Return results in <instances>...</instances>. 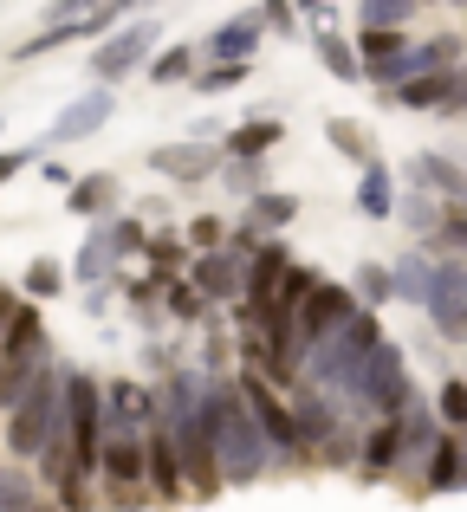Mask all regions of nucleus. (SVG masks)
Wrapping results in <instances>:
<instances>
[{
	"label": "nucleus",
	"mask_w": 467,
	"mask_h": 512,
	"mask_svg": "<svg viewBox=\"0 0 467 512\" xmlns=\"http://www.w3.org/2000/svg\"><path fill=\"white\" fill-rule=\"evenodd\" d=\"M351 312H357V292H351V286H338V279H318L312 299L299 305V350L325 344V338H331V331H338Z\"/></svg>",
	"instance_id": "nucleus-10"
},
{
	"label": "nucleus",
	"mask_w": 467,
	"mask_h": 512,
	"mask_svg": "<svg viewBox=\"0 0 467 512\" xmlns=\"http://www.w3.org/2000/svg\"><path fill=\"white\" fill-rule=\"evenodd\" d=\"M312 52H318V65H325L331 78H338V85H357V78H364V59H357V46H351V33H338V26H318L312 33Z\"/></svg>",
	"instance_id": "nucleus-20"
},
{
	"label": "nucleus",
	"mask_w": 467,
	"mask_h": 512,
	"mask_svg": "<svg viewBox=\"0 0 467 512\" xmlns=\"http://www.w3.org/2000/svg\"><path fill=\"white\" fill-rule=\"evenodd\" d=\"M461 487H467V441L455 435V428H442V441H435V454H429V467H422V487L416 493L442 500V493H461Z\"/></svg>",
	"instance_id": "nucleus-18"
},
{
	"label": "nucleus",
	"mask_w": 467,
	"mask_h": 512,
	"mask_svg": "<svg viewBox=\"0 0 467 512\" xmlns=\"http://www.w3.org/2000/svg\"><path fill=\"white\" fill-rule=\"evenodd\" d=\"M325 137H331V150H338V156H351L357 169H364V163H377V150H370L364 124H351V117H331V124H325Z\"/></svg>",
	"instance_id": "nucleus-36"
},
{
	"label": "nucleus",
	"mask_w": 467,
	"mask_h": 512,
	"mask_svg": "<svg viewBox=\"0 0 467 512\" xmlns=\"http://www.w3.org/2000/svg\"><path fill=\"white\" fill-rule=\"evenodd\" d=\"M435 422L455 428V435L467 428V376H448V383L435 389Z\"/></svg>",
	"instance_id": "nucleus-39"
},
{
	"label": "nucleus",
	"mask_w": 467,
	"mask_h": 512,
	"mask_svg": "<svg viewBox=\"0 0 467 512\" xmlns=\"http://www.w3.org/2000/svg\"><path fill=\"white\" fill-rule=\"evenodd\" d=\"M292 13H312V20L325 26V0H292Z\"/></svg>",
	"instance_id": "nucleus-50"
},
{
	"label": "nucleus",
	"mask_w": 467,
	"mask_h": 512,
	"mask_svg": "<svg viewBox=\"0 0 467 512\" xmlns=\"http://www.w3.org/2000/svg\"><path fill=\"white\" fill-rule=\"evenodd\" d=\"M260 39H266V26H260V13H234V20H221L215 33L202 39V65H253V52H260Z\"/></svg>",
	"instance_id": "nucleus-13"
},
{
	"label": "nucleus",
	"mask_w": 467,
	"mask_h": 512,
	"mask_svg": "<svg viewBox=\"0 0 467 512\" xmlns=\"http://www.w3.org/2000/svg\"><path fill=\"white\" fill-rule=\"evenodd\" d=\"M416 396H422V389H416V376H409L403 344H396V338H383V344L364 357V370L351 376V389L338 396V409L351 415L357 428H370V422H396V415H403Z\"/></svg>",
	"instance_id": "nucleus-2"
},
{
	"label": "nucleus",
	"mask_w": 467,
	"mask_h": 512,
	"mask_svg": "<svg viewBox=\"0 0 467 512\" xmlns=\"http://www.w3.org/2000/svg\"><path fill=\"white\" fill-rule=\"evenodd\" d=\"M111 111H117V98H111V85H91V91H78L72 104H65L59 117H52V130H46V143H85V137H98L104 124H111Z\"/></svg>",
	"instance_id": "nucleus-12"
},
{
	"label": "nucleus",
	"mask_w": 467,
	"mask_h": 512,
	"mask_svg": "<svg viewBox=\"0 0 467 512\" xmlns=\"http://www.w3.org/2000/svg\"><path fill=\"white\" fill-rule=\"evenodd\" d=\"M442 214H448V208H442L435 195H422V188H403V195H396V221H403L409 234L422 240V247H429V240L442 234Z\"/></svg>",
	"instance_id": "nucleus-29"
},
{
	"label": "nucleus",
	"mask_w": 467,
	"mask_h": 512,
	"mask_svg": "<svg viewBox=\"0 0 467 512\" xmlns=\"http://www.w3.org/2000/svg\"><path fill=\"white\" fill-rule=\"evenodd\" d=\"M52 338H46V318H39V305H20L7 325V338H0V357H46Z\"/></svg>",
	"instance_id": "nucleus-28"
},
{
	"label": "nucleus",
	"mask_w": 467,
	"mask_h": 512,
	"mask_svg": "<svg viewBox=\"0 0 467 512\" xmlns=\"http://www.w3.org/2000/svg\"><path fill=\"white\" fill-rule=\"evenodd\" d=\"M461 441H467V428H461Z\"/></svg>",
	"instance_id": "nucleus-53"
},
{
	"label": "nucleus",
	"mask_w": 467,
	"mask_h": 512,
	"mask_svg": "<svg viewBox=\"0 0 467 512\" xmlns=\"http://www.w3.org/2000/svg\"><path fill=\"white\" fill-rule=\"evenodd\" d=\"M182 240H189V253H215V247H228V221H215V214H195Z\"/></svg>",
	"instance_id": "nucleus-42"
},
{
	"label": "nucleus",
	"mask_w": 467,
	"mask_h": 512,
	"mask_svg": "<svg viewBox=\"0 0 467 512\" xmlns=\"http://www.w3.org/2000/svg\"><path fill=\"white\" fill-rule=\"evenodd\" d=\"M143 474H150V500H163V506L189 500V480H182L176 441H169V428H163V422H156L150 435H143Z\"/></svg>",
	"instance_id": "nucleus-14"
},
{
	"label": "nucleus",
	"mask_w": 467,
	"mask_h": 512,
	"mask_svg": "<svg viewBox=\"0 0 467 512\" xmlns=\"http://www.w3.org/2000/svg\"><path fill=\"white\" fill-rule=\"evenodd\" d=\"M13 312H20V299H13L7 286H0V338H7V325H13Z\"/></svg>",
	"instance_id": "nucleus-49"
},
{
	"label": "nucleus",
	"mask_w": 467,
	"mask_h": 512,
	"mask_svg": "<svg viewBox=\"0 0 467 512\" xmlns=\"http://www.w3.org/2000/svg\"><path fill=\"white\" fill-rule=\"evenodd\" d=\"M228 156H221V143H195V137H182V143H156L150 150V169L156 175H169V182H182V188H195V182H208Z\"/></svg>",
	"instance_id": "nucleus-11"
},
{
	"label": "nucleus",
	"mask_w": 467,
	"mask_h": 512,
	"mask_svg": "<svg viewBox=\"0 0 467 512\" xmlns=\"http://www.w3.org/2000/svg\"><path fill=\"white\" fill-rule=\"evenodd\" d=\"M195 65H202V52H195V46H163L150 59V85H189Z\"/></svg>",
	"instance_id": "nucleus-34"
},
{
	"label": "nucleus",
	"mask_w": 467,
	"mask_h": 512,
	"mask_svg": "<svg viewBox=\"0 0 467 512\" xmlns=\"http://www.w3.org/2000/svg\"><path fill=\"white\" fill-rule=\"evenodd\" d=\"M422 0H357V26H383V33H409Z\"/></svg>",
	"instance_id": "nucleus-33"
},
{
	"label": "nucleus",
	"mask_w": 467,
	"mask_h": 512,
	"mask_svg": "<svg viewBox=\"0 0 467 512\" xmlns=\"http://www.w3.org/2000/svg\"><path fill=\"white\" fill-rule=\"evenodd\" d=\"M390 279H396V299H403V305H422V299H429V286H435V253L429 247H409L403 260L390 266Z\"/></svg>",
	"instance_id": "nucleus-26"
},
{
	"label": "nucleus",
	"mask_w": 467,
	"mask_h": 512,
	"mask_svg": "<svg viewBox=\"0 0 467 512\" xmlns=\"http://www.w3.org/2000/svg\"><path fill=\"white\" fill-rule=\"evenodd\" d=\"M234 383H240V402H247V415L260 422V435L273 441V467H312V454H305L299 428H292L286 389H273L260 370H234Z\"/></svg>",
	"instance_id": "nucleus-6"
},
{
	"label": "nucleus",
	"mask_w": 467,
	"mask_h": 512,
	"mask_svg": "<svg viewBox=\"0 0 467 512\" xmlns=\"http://www.w3.org/2000/svg\"><path fill=\"white\" fill-rule=\"evenodd\" d=\"M33 156H39V150H0V188H7L13 175H20L26 163H33Z\"/></svg>",
	"instance_id": "nucleus-47"
},
{
	"label": "nucleus",
	"mask_w": 467,
	"mask_h": 512,
	"mask_svg": "<svg viewBox=\"0 0 467 512\" xmlns=\"http://www.w3.org/2000/svg\"><path fill=\"white\" fill-rule=\"evenodd\" d=\"M104 227H111L117 260H124V253H143V247H150V234H143V221H137V214H117V221H104Z\"/></svg>",
	"instance_id": "nucleus-43"
},
{
	"label": "nucleus",
	"mask_w": 467,
	"mask_h": 512,
	"mask_svg": "<svg viewBox=\"0 0 467 512\" xmlns=\"http://www.w3.org/2000/svg\"><path fill=\"white\" fill-rule=\"evenodd\" d=\"M143 260L156 266V286H163V279H182V273H189V260H195V253H189V240H182V234H150Z\"/></svg>",
	"instance_id": "nucleus-31"
},
{
	"label": "nucleus",
	"mask_w": 467,
	"mask_h": 512,
	"mask_svg": "<svg viewBox=\"0 0 467 512\" xmlns=\"http://www.w3.org/2000/svg\"><path fill=\"white\" fill-rule=\"evenodd\" d=\"M59 409H65V448L72 467L85 480H98V454H104V383L78 363H59Z\"/></svg>",
	"instance_id": "nucleus-4"
},
{
	"label": "nucleus",
	"mask_w": 467,
	"mask_h": 512,
	"mask_svg": "<svg viewBox=\"0 0 467 512\" xmlns=\"http://www.w3.org/2000/svg\"><path fill=\"white\" fill-rule=\"evenodd\" d=\"M33 500H46V487H39L20 461H13V467L0 461V512H20V506H33Z\"/></svg>",
	"instance_id": "nucleus-35"
},
{
	"label": "nucleus",
	"mask_w": 467,
	"mask_h": 512,
	"mask_svg": "<svg viewBox=\"0 0 467 512\" xmlns=\"http://www.w3.org/2000/svg\"><path fill=\"white\" fill-rule=\"evenodd\" d=\"M104 0H52L46 7V26H72V20H85V13H98Z\"/></svg>",
	"instance_id": "nucleus-46"
},
{
	"label": "nucleus",
	"mask_w": 467,
	"mask_h": 512,
	"mask_svg": "<svg viewBox=\"0 0 467 512\" xmlns=\"http://www.w3.org/2000/svg\"><path fill=\"white\" fill-rule=\"evenodd\" d=\"M351 292H357V305H364V312H377V305H390V299H396V279H390V266H357Z\"/></svg>",
	"instance_id": "nucleus-37"
},
{
	"label": "nucleus",
	"mask_w": 467,
	"mask_h": 512,
	"mask_svg": "<svg viewBox=\"0 0 467 512\" xmlns=\"http://www.w3.org/2000/svg\"><path fill=\"white\" fill-rule=\"evenodd\" d=\"M20 512H59V506H52V500H33V506H20Z\"/></svg>",
	"instance_id": "nucleus-51"
},
{
	"label": "nucleus",
	"mask_w": 467,
	"mask_h": 512,
	"mask_svg": "<svg viewBox=\"0 0 467 512\" xmlns=\"http://www.w3.org/2000/svg\"><path fill=\"white\" fill-rule=\"evenodd\" d=\"M208 415H215V461H221V487H253L273 474V441L260 435V422L247 415L234 376L208 383Z\"/></svg>",
	"instance_id": "nucleus-1"
},
{
	"label": "nucleus",
	"mask_w": 467,
	"mask_h": 512,
	"mask_svg": "<svg viewBox=\"0 0 467 512\" xmlns=\"http://www.w3.org/2000/svg\"><path fill=\"white\" fill-rule=\"evenodd\" d=\"M253 13H260L266 33H299V13H292V0H260Z\"/></svg>",
	"instance_id": "nucleus-45"
},
{
	"label": "nucleus",
	"mask_w": 467,
	"mask_h": 512,
	"mask_svg": "<svg viewBox=\"0 0 467 512\" xmlns=\"http://www.w3.org/2000/svg\"><path fill=\"white\" fill-rule=\"evenodd\" d=\"M182 279H189L208 305H240V292H247V260H240L234 247H215V253H195Z\"/></svg>",
	"instance_id": "nucleus-9"
},
{
	"label": "nucleus",
	"mask_w": 467,
	"mask_h": 512,
	"mask_svg": "<svg viewBox=\"0 0 467 512\" xmlns=\"http://www.w3.org/2000/svg\"><path fill=\"white\" fill-rule=\"evenodd\" d=\"M52 363H59V357H52V350H46V357H0V415H7L13 402H20L26 389H33L39 376L52 370Z\"/></svg>",
	"instance_id": "nucleus-30"
},
{
	"label": "nucleus",
	"mask_w": 467,
	"mask_h": 512,
	"mask_svg": "<svg viewBox=\"0 0 467 512\" xmlns=\"http://www.w3.org/2000/svg\"><path fill=\"white\" fill-rule=\"evenodd\" d=\"M156 39H163V26H156V20L117 26L111 39H98V46H91V78H98V85H117V78H130L137 65L156 59Z\"/></svg>",
	"instance_id": "nucleus-7"
},
{
	"label": "nucleus",
	"mask_w": 467,
	"mask_h": 512,
	"mask_svg": "<svg viewBox=\"0 0 467 512\" xmlns=\"http://www.w3.org/2000/svg\"><path fill=\"white\" fill-rule=\"evenodd\" d=\"M422 312H429V325L442 331V338H467V292L455 286V266L448 260H435V286H429V299H422Z\"/></svg>",
	"instance_id": "nucleus-16"
},
{
	"label": "nucleus",
	"mask_w": 467,
	"mask_h": 512,
	"mask_svg": "<svg viewBox=\"0 0 467 512\" xmlns=\"http://www.w3.org/2000/svg\"><path fill=\"white\" fill-rule=\"evenodd\" d=\"M221 182H228L234 188V195H260V188H266V169L260 163H234V156H228V163H221Z\"/></svg>",
	"instance_id": "nucleus-44"
},
{
	"label": "nucleus",
	"mask_w": 467,
	"mask_h": 512,
	"mask_svg": "<svg viewBox=\"0 0 467 512\" xmlns=\"http://www.w3.org/2000/svg\"><path fill=\"white\" fill-rule=\"evenodd\" d=\"M409 182L422 188V195H435V201H448V208H455V201L467 195V169L455 163V156H442V150H416L409 156Z\"/></svg>",
	"instance_id": "nucleus-17"
},
{
	"label": "nucleus",
	"mask_w": 467,
	"mask_h": 512,
	"mask_svg": "<svg viewBox=\"0 0 467 512\" xmlns=\"http://www.w3.org/2000/svg\"><path fill=\"white\" fill-rule=\"evenodd\" d=\"M65 279H72V266H59V260H46V253H39V260H26V273H20V292L26 299H59L65 292Z\"/></svg>",
	"instance_id": "nucleus-32"
},
{
	"label": "nucleus",
	"mask_w": 467,
	"mask_h": 512,
	"mask_svg": "<svg viewBox=\"0 0 467 512\" xmlns=\"http://www.w3.org/2000/svg\"><path fill=\"white\" fill-rule=\"evenodd\" d=\"M357 208L370 214V221H390L396 214V175H390V163H364V175H357Z\"/></svg>",
	"instance_id": "nucleus-27"
},
{
	"label": "nucleus",
	"mask_w": 467,
	"mask_h": 512,
	"mask_svg": "<svg viewBox=\"0 0 467 512\" xmlns=\"http://www.w3.org/2000/svg\"><path fill=\"white\" fill-rule=\"evenodd\" d=\"M396 454H403V435H396V422H370L351 474H357V480H396Z\"/></svg>",
	"instance_id": "nucleus-19"
},
{
	"label": "nucleus",
	"mask_w": 467,
	"mask_h": 512,
	"mask_svg": "<svg viewBox=\"0 0 467 512\" xmlns=\"http://www.w3.org/2000/svg\"><path fill=\"white\" fill-rule=\"evenodd\" d=\"M351 46H357V59H364V65H383V59H396V52L409 46V33H383V26H357V39H351Z\"/></svg>",
	"instance_id": "nucleus-38"
},
{
	"label": "nucleus",
	"mask_w": 467,
	"mask_h": 512,
	"mask_svg": "<svg viewBox=\"0 0 467 512\" xmlns=\"http://www.w3.org/2000/svg\"><path fill=\"white\" fill-rule=\"evenodd\" d=\"M52 441H65V409H59V363H52L46 376H39L33 389H26L20 402L7 409V454L13 461H39V454L52 448Z\"/></svg>",
	"instance_id": "nucleus-5"
},
{
	"label": "nucleus",
	"mask_w": 467,
	"mask_h": 512,
	"mask_svg": "<svg viewBox=\"0 0 467 512\" xmlns=\"http://www.w3.org/2000/svg\"><path fill=\"white\" fill-rule=\"evenodd\" d=\"M65 208H72V214H85V221H111V208H117V175H111V169L78 175V182H72V195H65Z\"/></svg>",
	"instance_id": "nucleus-21"
},
{
	"label": "nucleus",
	"mask_w": 467,
	"mask_h": 512,
	"mask_svg": "<svg viewBox=\"0 0 467 512\" xmlns=\"http://www.w3.org/2000/svg\"><path fill=\"white\" fill-rule=\"evenodd\" d=\"M286 137V124L279 117H247V124H234L228 130V143H221V156H234V163H260L273 143Z\"/></svg>",
	"instance_id": "nucleus-22"
},
{
	"label": "nucleus",
	"mask_w": 467,
	"mask_h": 512,
	"mask_svg": "<svg viewBox=\"0 0 467 512\" xmlns=\"http://www.w3.org/2000/svg\"><path fill=\"white\" fill-rule=\"evenodd\" d=\"M247 72H253V65H195V78H189V85L202 91V98H221V91L247 85Z\"/></svg>",
	"instance_id": "nucleus-40"
},
{
	"label": "nucleus",
	"mask_w": 467,
	"mask_h": 512,
	"mask_svg": "<svg viewBox=\"0 0 467 512\" xmlns=\"http://www.w3.org/2000/svg\"><path fill=\"white\" fill-rule=\"evenodd\" d=\"M286 273H292V247H286L279 234H266V240H260V253L247 260V292H240V305H247V312H266Z\"/></svg>",
	"instance_id": "nucleus-15"
},
{
	"label": "nucleus",
	"mask_w": 467,
	"mask_h": 512,
	"mask_svg": "<svg viewBox=\"0 0 467 512\" xmlns=\"http://www.w3.org/2000/svg\"><path fill=\"white\" fill-rule=\"evenodd\" d=\"M455 208H461V214H467V195H461V201H455Z\"/></svg>",
	"instance_id": "nucleus-52"
},
{
	"label": "nucleus",
	"mask_w": 467,
	"mask_h": 512,
	"mask_svg": "<svg viewBox=\"0 0 467 512\" xmlns=\"http://www.w3.org/2000/svg\"><path fill=\"white\" fill-rule=\"evenodd\" d=\"M383 344V325H377V312H364V305H357L351 318H344L338 331H331L325 344H312L305 350V383L312 389H325V396H344V389H351V376L364 370V357L370 350Z\"/></svg>",
	"instance_id": "nucleus-3"
},
{
	"label": "nucleus",
	"mask_w": 467,
	"mask_h": 512,
	"mask_svg": "<svg viewBox=\"0 0 467 512\" xmlns=\"http://www.w3.org/2000/svg\"><path fill=\"white\" fill-rule=\"evenodd\" d=\"M111 273H117V247H111V227L98 221V227L85 234V247H78V260H72V279H78V286H91V292H98Z\"/></svg>",
	"instance_id": "nucleus-23"
},
{
	"label": "nucleus",
	"mask_w": 467,
	"mask_h": 512,
	"mask_svg": "<svg viewBox=\"0 0 467 512\" xmlns=\"http://www.w3.org/2000/svg\"><path fill=\"white\" fill-rule=\"evenodd\" d=\"M163 305H169V312L182 318V325H195V318L208 312V299H202V292L189 286V279H163Z\"/></svg>",
	"instance_id": "nucleus-41"
},
{
	"label": "nucleus",
	"mask_w": 467,
	"mask_h": 512,
	"mask_svg": "<svg viewBox=\"0 0 467 512\" xmlns=\"http://www.w3.org/2000/svg\"><path fill=\"white\" fill-rule=\"evenodd\" d=\"M0 130H7V124H0Z\"/></svg>",
	"instance_id": "nucleus-54"
},
{
	"label": "nucleus",
	"mask_w": 467,
	"mask_h": 512,
	"mask_svg": "<svg viewBox=\"0 0 467 512\" xmlns=\"http://www.w3.org/2000/svg\"><path fill=\"white\" fill-rule=\"evenodd\" d=\"M390 104H403V111H448V98H455V72H429V78H409V85L383 91Z\"/></svg>",
	"instance_id": "nucleus-24"
},
{
	"label": "nucleus",
	"mask_w": 467,
	"mask_h": 512,
	"mask_svg": "<svg viewBox=\"0 0 467 512\" xmlns=\"http://www.w3.org/2000/svg\"><path fill=\"white\" fill-rule=\"evenodd\" d=\"M292 221H299V195H286V188H260V195L247 201V227L253 234H286Z\"/></svg>",
	"instance_id": "nucleus-25"
},
{
	"label": "nucleus",
	"mask_w": 467,
	"mask_h": 512,
	"mask_svg": "<svg viewBox=\"0 0 467 512\" xmlns=\"http://www.w3.org/2000/svg\"><path fill=\"white\" fill-rule=\"evenodd\" d=\"M448 111H455V117H467V59L455 65V98H448Z\"/></svg>",
	"instance_id": "nucleus-48"
},
{
	"label": "nucleus",
	"mask_w": 467,
	"mask_h": 512,
	"mask_svg": "<svg viewBox=\"0 0 467 512\" xmlns=\"http://www.w3.org/2000/svg\"><path fill=\"white\" fill-rule=\"evenodd\" d=\"M286 409H292V428H299V441H305V454H312V461H318V448H325V441L338 435L344 422H351V415L338 409V396H325V389H312L305 376H299V383L286 389Z\"/></svg>",
	"instance_id": "nucleus-8"
}]
</instances>
